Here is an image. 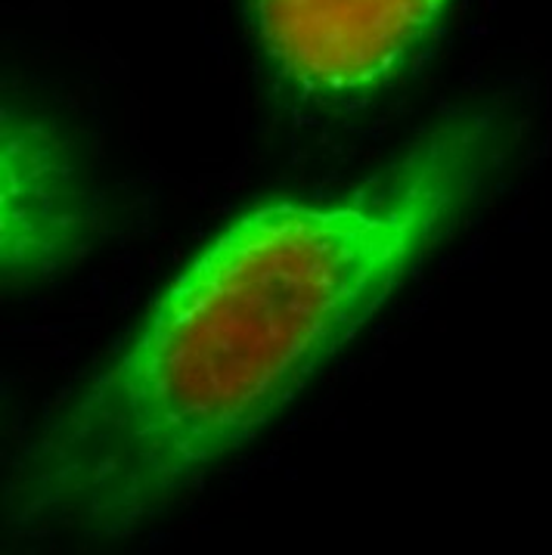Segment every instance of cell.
I'll return each instance as SVG.
<instances>
[{
  "instance_id": "6da1fadb",
  "label": "cell",
  "mask_w": 552,
  "mask_h": 555,
  "mask_svg": "<svg viewBox=\"0 0 552 555\" xmlns=\"http://www.w3.org/2000/svg\"><path fill=\"white\" fill-rule=\"evenodd\" d=\"M503 146L490 115H460L357 190L223 227L13 460L10 537L128 540L200 488L447 240Z\"/></svg>"
},
{
  "instance_id": "7a4b0ae2",
  "label": "cell",
  "mask_w": 552,
  "mask_h": 555,
  "mask_svg": "<svg viewBox=\"0 0 552 555\" xmlns=\"http://www.w3.org/2000/svg\"><path fill=\"white\" fill-rule=\"evenodd\" d=\"M450 0H248L267 63L310 100H357L398 78Z\"/></svg>"
},
{
  "instance_id": "3957f363",
  "label": "cell",
  "mask_w": 552,
  "mask_h": 555,
  "mask_svg": "<svg viewBox=\"0 0 552 555\" xmlns=\"http://www.w3.org/2000/svg\"><path fill=\"white\" fill-rule=\"evenodd\" d=\"M100 227L68 143L53 125L23 109L0 121V264L16 283H31L75 264Z\"/></svg>"
}]
</instances>
